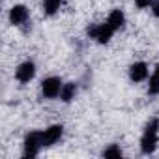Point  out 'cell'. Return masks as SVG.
Instances as JSON below:
<instances>
[{"instance_id":"cell-1","label":"cell","mask_w":159,"mask_h":159,"mask_svg":"<svg viewBox=\"0 0 159 159\" xmlns=\"http://www.w3.org/2000/svg\"><path fill=\"white\" fill-rule=\"evenodd\" d=\"M157 142H159V118H152L146 124L142 139H140V150H142V153H146V155L153 153V150L157 148Z\"/></svg>"},{"instance_id":"cell-2","label":"cell","mask_w":159,"mask_h":159,"mask_svg":"<svg viewBox=\"0 0 159 159\" xmlns=\"http://www.w3.org/2000/svg\"><path fill=\"white\" fill-rule=\"evenodd\" d=\"M86 32L98 43H109L111 38H112V34H114V28L109 23H103V25H92V26H88Z\"/></svg>"},{"instance_id":"cell-3","label":"cell","mask_w":159,"mask_h":159,"mask_svg":"<svg viewBox=\"0 0 159 159\" xmlns=\"http://www.w3.org/2000/svg\"><path fill=\"white\" fill-rule=\"evenodd\" d=\"M43 148V135L41 131H32L26 135L25 139V157H34L39 153V150Z\"/></svg>"},{"instance_id":"cell-4","label":"cell","mask_w":159,"mask_h":159,"mask_svg":"<svg viewBox=\"0 0 159 159\" xmlns=\"http://www.w3.org/2000/svg\"><path fill=\"white\" fill-rule=\"evenodd\" d=\"M62 81L58 77H49V79H45V81L41 83V94L47 98V99H54V98H58L60 96V92H62Z\"/></svg>"},{"instance_id":"cell-5","label":"cell","mask_w":159,"mask_h":159,"mask_svg":"<svg viewBox=\"0 0 159 159\" xmlns=\"http://www.w3.org/2000/svg\"><path fill=\"white\" fill-rule=\"evenodd\" d=\"M34 75H36V66H34V62H30V60H26V62H23L17 69H15V77H17V81L19 83H30L32 79H34Z\"/></svg>"},{"instance_id":"cell-6","label":"cell","mask_w":159,"mask_h":159,"mask_svg":"<svg viewBox=\"0 0 159 159\" xmlns=\"http://www.w3.org/2000/svg\"><path fill=\"white\" fill-rule=\"evenodd\" d=\"M26 21H28V10H26V6L17 4V6H13V8L10 10V23H11V25L21 26V25H25Z\"/></svg>"},{"instance_id":"cell-7","label":"cell","mask_w":159,"mask_h":159,"mask_svg":"<svg viewBox=\"0 0 159 159\" xmlns=\"http://www.w3.org/2000/svg\"><path fill=\"white\" fill-rule=\"evenodd\" d=\"M41 135H43V146H52L64 135V127L62 125H51L45 131H41Z\"/></svg>"},{"instance_id":"cell-8","label":"cell","mask_w":159,"mask_h":159,"mask_svg":"<svg viewBox=\"0 0 159 159\" xmlns=\"http://www.w3.org/2000/svg\"><path fill=\"white\" fill-rule=\"evenodd\" d=\"M148 77V66L144 62H137L129 67V79L133 83H140Z\"/></svg>"},{"instance_id":"cell-9","label":"cell","mask_w":159,"mask_h":159,"mask_svg":"<svg viewBox=\"0 0 159 159\" xmlns=\"http://www.w3.org/2000/svg\"><path fill=\"white\" fill-rule=\"evenodd\" d=\"M107 23H109L114 30H120V28L125 25V15H124V11H122V10H112L111 15H109V19H107Z\"/></svg>"},{"instance_id":"cell-10","label":"cell","mask_w":159,"mask_h":159,"mask_svg":"<svg viewBox=\"0 0 159 159\" xmlns=\"http://www.w3.org/2000/svg\"><path fill=\"white\" fill-rule=\"evenodd\" d=\"M75 94H77V84H75V83H66V84L62 86L60 99H62L64 103H69V101L75 98Z\"/></svg>"},{"instance_id":"cell-11","label":"cell","mask_w":159,"mask_h":159,"mask_svg":"<svg viewBox=\"0 0 159 159\" xmlns=\"http://www.w3.org/2000/svg\"><path fill=\"white\" fill-rule=\"evenodd\" d=\"M64 0H43V13L45 15H54L60 6H62Z\"/></svg>"},{"instance_id":"cell-12","label":"cell","mask_w":159,"mask_h":159,"mask_svg":"<svg viewBox=\"0 0 159 159\" xmlns=\"http://www.w3.org/2000/svg\"><path fill=\"white\" fill-rule=\"evenodd\" d=\"M148 92H150L152 96L159 94V66L155 67V71H153V75H152V79H150V84H148Z\"/></svg>"},{"instance_id":"cell-13","label":"cell","mask_w":159,"mask_h":159,"mask_svg":"<svg viewBox=\"0 0 159 159\" xmlns=\"http://www.w3.org/2000/svg\"><path fill=\"white\" fill-rule=\"evenodd\" d=\"M103 157H122V150L116 144H111L109 148L103 150Z\"/></svg>"},{"instance_id":"cell-14","label":"cell","mask_w":159,"mask_h":159,"mask_svg":"<svg viewBox=\"0 0 159 159\" xmlns=\"http://www.w3.org/2000/svg\"><path fill=\"white\" fill-rule=\"evenodd\" d=\"M135 4H137L139 8H148V6L152 4V0H135Z\"/></svg>"},{"instance_id":"cell-15","label":"cell","mask_w":159,"mask_h":159,"mask_svg":"<svg viewBox=\"0 0 159 159\" xmlns=\"http://www.w3.org/2000/svg\"><path fill=\"white\" fill-rule=\"evenodd\" d=\"M152 10H153V15L159 17V0H155V2L152 4Z\"/></svg>"}]
</instances>
